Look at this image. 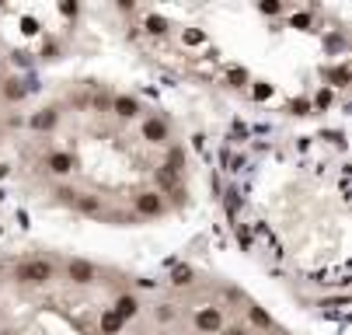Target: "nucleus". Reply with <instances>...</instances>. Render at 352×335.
Segmentation results:
<instances>
[{"instance_id": "obj_26", "label": "nucleus", "mask_w": 352, "mask_h": 335, "mask_svg": "<svg viewBox=\"0 0 352 335\" xmlns=\"http://www.w3.org/2000/svg\"><path fill=\"white\" fill-rule=\"evenodd\" d=\"M289 25H293V28H311V14H307V11H304V14H293Z\"/></svg>"}, {"instance_id": "obj_12", "label": "nucleus", "mask_w": 352, "mask_h": 335, "mask_svg": "<svg viewBox=\"0 0 352 335\" xmlns=\"http://www.w3.org/2000/svg\"><path fill=\"white\" fill-rule=\"evenodd\" d=\"M98 328H102V335H119V332H122L126 325H122V321L116 318V311L109 307V311L102 314V321H98Z\"/></svg>"}, {"instance_id": "obj_2", "label": "nucleus", "mask_w": 352, "mask_h": 335, "mask_svg": "<svg viewBox=\"0 0 352 335\" xmlns=\"http://www.w3.org/2000/svg\"><path fill=\"white\" fill-rule=\"evenodd\" d=\"M133 210H136V217H143V220L164 217V213H168L164 193H157V188H143V193H136V199H133Z\"/></svg>"}, {"instance_id": "obj_1", "label": "nucleus", "mask_w": 352, "mask_h": 335, "mask_svg": "<svg viewBox=\"0 0 352 335\" xmlns=\"http://www.w3.org/2000/svg\"><path fill=\"white\" fill-rule=\"evenodd\" d=\"M14 283L18 286H28V290H38V286H49L53 283V276H56V269H53V262L49 259H25L21 266H14Z\"/></svg>"}, {"instance_id": "obj_29", "label": "nucleus", "mask_w": 352, "mask_h": 335, "mask_svg": "<svg viewBox=\"0 0 352 335\" xmlns=\"http://www.w3.org/2000/svg\"><path fill=\"white\" fill-rule=\"evenodd\" d=\"M42 56H45V60H60V45H56V42H49L45 50H42Z\"/></svg>"}, {"instance_id": "obj_9", "label": "nucleus", "mask_w": 352, "mask_h": 335, "mask_svg": "<svg viewBox=\"0 0 352 335\" xmlns=\"http://www.w3.org/2000/svg\"><path fill=\"white\" fill-rule=\"evenodd\" d=\"M112 311H116V318H119L122 325H129V321L140 314V301H136L133 294H119V297L112 301Z\"/></svg>"}, {"instance_id": "obj_16", "label": "nucleus", "mask_w": 352, "mask_h": 335, "mask_svg": "<svg viewBox=\"0 0 352 335\" xmlns=\"http://www.w3.org/2000/svg\"><path fill=\"white\" fill-rule=\"evenodd\" d=\"M331 102H335V91H331V87H321V91L314 94L311 109H318V112H328V109H331Z\"/></svg>"}, {"instance_id": "obj_5", "label": "nucleus", "mask_w": 352, "mask_h": 335, "mask_svg": "<svg viewBox=\"0 0 352 335\" xmlns=\"http://www.w3.org/2000/svg\"><path fill=\"white\" fill-rule=\"evenodd\" d=\"M140 136H143L146 143H168V140H171V126H168L164 116H146V119L140 122Z\"/></svg>"}, {"instance_id": "obj_17", "label": "nucleus", "mask_w": 352, "mask_h": 335, "mask_svg": "<svg viewBox=\"0 0 352 335\" xmlns=\"http://www.w3.org/2000/svg\"><path fill=\"white\" fill-rule=\"evenodd\" d=\"M192 276H195L192 266H175V272H171V286H178V290H182V286L192 283Z\"/></svg>"}, {"instance_id": "obj_31", "label": "nucleus", "mask_w": 352, "mask_h": 335, "mask_svg": "<svg viewBox=\"0 0 352 335\" xmlns=\"http://www.w3.org/2000/svg\"><path fill=\"white\" fill-rule=\"evenodd\" d=\"M265 335H276V332H265Z\"/></svg>"}, {"instance_id": "obj_7", "label": "nucleus", "mask_w": 352, "mask_h": 335, "mask_svg": "<svg viewBox=\"0 0 352 335\" xmlns=\"http://www.w3.org/2000/svg\"><path fill=\"white\" fill-rule=\"evenodd\" d=\"M60 119H63L60 105H45V109H38V112L32 116V129H35V133H53V129L60 126Z\"/></svg>"}, {"instance_id": "obj_28", "label": "nucleus", "mask_w": 352, "mask_h": 335, "mask_svg": "<svg viewBox=\"0 0 352 335\" xmlns=\"http://www.w3.org/2000/svg\"><path fill=\"white\" fill-rule=\"evenodd\" d=\"M60 14L63 18H77L80 14V4H60Z\"/></svg>"}, {"instance_id": "obj_25", "label": "nucleus", "mask_w": 352, "mask_h": 335, "mask_svg": "<svg viewBox=\"0 0 352 335\" xmlns=\"http://www.w3.org/2000/svg\"><path fill=\"white\" fill-rule=\"evenodd\" d=\"M289 112H293V116H311V102H307V98H300V102L289 105Z\"/></svg>"}, {"instance_id": "obj_8", "label": "nucleus", "mask_w": 352, "mask_h": 335, "mask_svg": "<svg viewBox=\"0 0 352 335\" xmlns=\"http://www.w3.org/2000/svg\"><path fill=\"white\" fill-rule=\"evenodd\" d=\"M109 109H112V116H116L119 122H133V119L140 116V102L133 98V94H116Z\"/></svg>"}, {"instance_id": "obj_24", "label": "nucleus", "mask_w": 352, "mask_h": 335, "mask_svg": "<svg viewBox=\"0 0 352 335\" xmlns=\"http://www.w3.org/2000/svg\"><path fill=\"white\" fill-rule=\"evenodd\" d=\"M182 42H185V45H203V42H206V35L192 28V32H182Z\"/></svg>"}, {"instance_id": "obj_23", "label": "nucleus", "mask_w": 352, "mask_h": 335, "mask_svg": "<svg viewBox=\"0 0 352 335\" xmlns=\"http://www.w3.org/2000/svg\"><path fill=\"white\" fill-rule=\"evenodd\" d=\"M227 84H230V87H244V84H248V70H244V67H234V70L227 74Z\"/></svg>"}, {"instance_id": "obj_21", "label": "nucleus", "mask_w": 352, "mask_h": 335, "mask_svg": "<svg viewBox=\"0 0 352 335\" xmlns=\"http://www.w3.org/2000/svg\"><path fill=\"white\" fill-rule=\"evenodd\" d=\"M77 196H80V193H77V188H70V185H60V188H56V199H60V203H67V206H74V203H77Z\"/></svg>"}, {"instance_id": "obj_14", "label": "nucleus", "mask_w": 352, "mask_h": 335, "mask_svg": "<svg viewBox=\"0 0 352 335\" xmlns=\"http://www.w3.org/2000/svg\"><path fill=\"white\" fill-rule=\"evenodd\" d=\"M324 80H328L331 91H335V87H345V84H349V67H331V70H324Z\"/></svg>"}, {"instance_id": "obj_15", "label": "nucleus", "mask_w": 352, "mask_h": 335, "mask_svg": "<svg viewBox=\"0 0 352 335\" xmlns=\"http://www.w3.org/2000/svg\"><path fill=\"white\" fill-rule=\"evenodd\" d=\"M4 98H8V102H21V98H25V84H21L18 77L4 80Z\"/></svg>"}, {"instance_id": "obj_22", "label": "nucleus", "mask_w": 352, "mask_h": 335, "mask_svg": "<svg viewBox=\"0 0 352 335\" xmlns=\"http://www.w3.org/2000/svg\"><path fill=\"white\" fill-rule=\"evenodd\" d=\"M258 11H262L265 18H279V14H283V4H279V0H262Z\"/></svg>"}, {"instance_id": "obj_10", "label": "nucleus", "mask_w": 352, "mask_h": 335, "mask_svg": "<svg viewBox=\"0 0 352 335\" xmlns=\"http://www.w3.org/2000/svg\"><path fill=\"white\" fill-rule=\"evenodd\" d=\"M143 32L164 39V35L171 32V25H168V18H161V14H146V18H143Z\"/></svg>"}, {"instance_id": "obj_30", "label": "nucleus", "mask_w": 352, "mask_h": 335, "mask_svg": "<svg viewBox=\"0 0 352 335\" xmlns=\"http://www.w3.org/2000/svg\"><path fill=\"white\" fill-rule=\"evenodd\" d=\"M0 335H14V332H11V328H4V332H0Z\"/></svg>"}, {"instance_id": "obj_6", "label": "nucleus", "mask_w": 352, "mask_h": 335, "mask_svg": "<svg viewBox=\"0 0 352 335\" xmlns=\"http://www.w3.org/2000/svg\"><path fill=\"white\" fill-rule=\"evenodd\" d=\"M74 168H77V158H74L70 151H53V154H45V171H49V175L67 178V175H74Z\"/></svg>"}, {"instance_id": "obj_32", "label": "nucleus", "mask_w": 352, "mask_h": 335, "mask_svg": "<svg viewBox=\"0 0 352 335\" xmlns=\"http://www.w3.org/2000/svg\"><path fill=\"white\" fill-rule=\"evenodd\" d=\"M0 70H4V63H0Z\"/></svg>"}, {"instance_id": "obj_4", "label": "nucleus", "mask_w": 352, "mask_h": 335, "mask_svg": "<svg viewBox=\"0 0 352 335\" xmlns=\"http://www.w3.org/2000/svg\"><path fill=\"white\" fill-rule=\"evenodd\" d=\"M67 279L74 286H94L98 283V266L87 262V259H70L67 262Z\"/></svg>"}, {"instance_id": "obj_27", "label": "nucleus", "mask_w": 352, "mask_h": 335, "mask_svg": "<svg viewBox=\"0 0 352 335\" xmlns=\"http://www.w3.org/2000/svg\"><path fill=\"white\" fill-rule=\"evenodd\" d=\"M220 335H251V332H248L244 325H223V328H220Z\"/></svg>"}, {"instance_id": "obj_18", "label": "nucleus", "mask_w": 352, "mask_h": 335, "mask_svg": "<svg viewBox=\"0 0 352 335\" xmlns=\"http://www.w3.org/2000/svg\"><path fill=\"white\" fill-rule=\"evenodd\" d=\"M178 185V171H171L168 164L157 171V193H161V188H175Z\"/></svg>"}, {"instance_id": "obj_13", "label": "nucleus", "mask_w": 352, "mask_h": 335, "mask_svg": "<svg viewBox=\"0 0 352 335\" xmlns=\"http://www.w3.org/2000/svg\"><path fill=\"white\" fill-rule=\"evenodd\" d=\"M248 318H251V325H255V328H262V332H272V318H269V311H262V307H255V304H251V307H248Z\"/></svg>"}, {"instance_id": "obj_20", "label": "nucleus", "mask_w": 352, "mask_h": 335, "mask_svg": "<svg viewBox=\"0 0 352 335\" xmlns=\"http://www.w3.org/2000/svg\"><path fill=\"white\" fill-rule=\"evenodd\" d=\"M175 314H178V311H175V304H157V307H154V318H157L161 325L175 321Z\"/></svg>"}, {"instance_id": "obj_11", "label": "nucleus", "mask_w": 352, "mask_h": 335, "mask_svg": "<svg viewBox=\"0 0 352 335\" xmlns=\"http://www.w3.org/2000/svg\"><path fill=\"white\" fill-rule=\"evenodd\" d=\"M74 210H80V213H87V217H102V199L98 196H77V203H74Z\"/></svg>"}, {"instance_id": "obj_19", "label": "nucleus", "mask_w": 352, "mask_h": 335, "mask_svg": "<svg viewBox=\"0 0 352 335\" xmlns=\"http://www.w3.org/2000/svg\"><path fill=\"white\" fill-rule=\"evenodd\" d=\"M272 84H265V80H255V87H251V98L255 102H265V98H272Z\"/></svg>"}, {"instance_id": "obj_3", "label": "nucleus", "mask_w": 352, "mask_h": 335, "mask_svg": "<svg viewBox=\"0 0 352 335\" xmlns=\"http://www.w3.org/2000/svg\"><path fill=\"white\" fill-rule=\"evenodd\" d=\"M192 325H195V332L199 335H220V328L227 325L223 321V307H199L195 311V318H192Z\"/></svg>"}]
</instances>
